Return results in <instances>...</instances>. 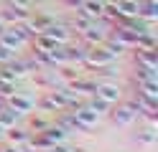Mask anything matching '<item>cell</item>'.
Instances as JSON below:
<instances>
[{
  "label": "cell",
  "mask_w": 158,
  "mask_h": 152,
  "mask_svg": "<svg viewBox=\"0 0 158 152\" xmlns=\"http://www.w3.org/2000/svg\"><path fill=\"white\" fill-rule=\"evenodd\" d=\"M110 114V119L115 122L117 127H130V124H135L138 119H140V111H138V107H135V101L130 99V101H117V104H112V109L107 111Z\"/></svg>",
  "instance_id": "obj_1"
},
{
  "label": "cell",
  "mask_w": 158,
  "mask_h": 152,
  "mask_svg": "<svg viewBox=\"0 0 158 152\" xmlns=\"http://www.w3.org/2000/svg\"><path fill=\"white\" fill-rule=\"evenodd\" d=\"M110 64H115V58L107 53V51L102 48V46H89L84 51V58H82V66L84 68H105V66H110Z\"/></svg>",
  "instance_id": "obj_2"
},
{
  "label": "cell",
  "mask_w": 158,
  "mask_h": 152,
  "mask_svg": "<svg viewBox=\"0 0 158 152\" xmlns=\"http://www.w3.org/2000/svg\"><path fill=\"white\" fill-rule=\"evenodd\" d=\"M69 111H72V114H74V119L79 122V127H82L84 132H89V129H94L97 124H100V111H94L89 104H87V101H82V104H79V107H74V109H69Z\"/></svg>",
  "instance_id": "obj_3"
},
{
  "label": "cell",
  "mask_w": 158,
  "mask_h": 152,
  "mask_svg": "<svg viewBox=\"0 0 158 152\" xmlns=\"http://www.w3.org/2000/svg\"><path fill=\"white\" fill-rule=\"evenodd\" d=\"M92 96H100L107 104H117L123 99V89H120L117 81H97V89H94Z\"/></svg>",
  "instance_id": "obj_4"
},
{
  "label": "cell",
  "mask_w": 158,
  "mask_h": 152,
  "mask_svg": "<svg viewBox=\"0 0 158 152\" xmlns=\"http://www.w3.org/2000/svg\"><path fill=\"white\" fill-rule=\"evenodd\" d=\"M8 107H10L13 111H18L21 117H26V114H31V111L36 109V99L31 96V94H26V91H15V94L5 101Z\"/></svg>",
  "instance_id": "obj_5"
},
{
  "label": "cell",
  "mask_w": 158,
  "mask_h": 152,
  "mask_svg": "<svg viewBox=\"0 0 158 152\" xmlns=\"http://www.w3.org/2000/svg\"><path fill=\"white\" fill-rule=\"evenodd\" d=\"M0 43L8 46V48H13V51H21V48L28 43V36H26L18 25H8L3 33H0Z\"/></svg>",
  "instance_id": "obj_6"
},
{
  "label": "cell",
  "mask_w": 158,
  "mask_h": 152,
  "mask_svg": "<svg viewBox=\"0 0 158 152\" xmlns=\"http://www.w3.org/2000/svg\"><path fill=\"white\" fill-rule=\"evenodd\" d=\"M107 36H110V33H107V30L100 25V20H94V23H92V28H87L79 38H82V43L89 48V46H102V41H105Z\"/></svg>",
  "instance_id": "obj_7"
},
{
  "label": "cell",
  "mask_w": 158,
  "mask_h": 152,
  "mask_svg": "<svg viewBox=\"0 0 158 152\" xmlns=\"http://www.w3.org/2000/svg\"><path fill=\"white\" fill-rule=\"evenodd\" d=\"M79 15L89 18V20H102L105 15V0H82V5L77 8Z\"/></svg>",
  "instance_id": "obj_8"
},
{
  "label": "cell",
  "mask_w": 158,
  "mask_h": 152,
  "mask_svg": "<svg viewBox=\"0 0 158 152\" xmlns=\"http://www.w3.org/2000/svg\"><path fill=\"white\" fill-rule=\"evenodd\" d=\"M74 91V94H79L82 99H89L94 94V89H97V81L94 79H87V76H77L74 81H69V84H64Z\"/></svg>",
  "instance_id": "obj_9"
},
{
  "label": "cell",
  "mask_w": 158,
  "mask_h": 152,
  "mask_svg": "<svg viewBox=\"0 0 158 152\" xmlns=\"http://www.w3.org/2000/svg\"><path fill=\"white\" fill-rule=\"evenodd\" d=\"M44 33H46V36H51L59 46H64V43H69V41L74 38V33H72V28H69V23H59V20H54V23L48 25Z\"/></svg>",
  "instance_id": "obj_10"
},
{
  "label": "cell",
  "mask_w": 158,
  "mask_h": 152,
  "mask_svg": "<svg viewBox=\"0 0 158 152\" xmlns=\"http://www.w3.org/2000/svg\"><path fill=\"white\" fill-rule=\"evenodd\" d=\"M36 107L41 109V111H46V114H56V111H61V109H64L54 89H51V91H44V94L36 99Z\"/></svg>",
  "instance_id": "obj_11"
},
{
  "label": "cell",
  "mask_w": 158,
  "mask_h": 152,
  "mask_svg": "<svg viewBox=\"0 0 158 152\" xmlns=\"http://www.w3.org/2000/svg\"><path fill=\"white\" fill-rule=\"evenodd\" d=\"M31 48L36 51V53H51V51H56L59 48V43L51 38V36H46V33H38V36H33L31 41Z\"/></svg>",
  "instance_id": "obj_12"
},
{
  "label": "cell",
  "mask_w": 158,
  "mask_h": 152,
  "mask_svg": "<svg viewBox=\"0 0 158 152\" xmlns=\"http://www.w3.org/2000/svg\"><path fill=\"white\" fill-rule=\"evenodd\" d=\"M135 51V66H143V68H158V53L156 51H145V48H133Z\"/></svg>",
  "instance_id": "obj_13"
},
{
  "label": "cell",
  "mask_w": 158,
  "mask_h": 152,
  "mask_svg": "<svg viewBox=\"0 0 158 152\" xmlns=\"http://www.w3.org/2000/svg\"><path fill=\"white\" fill-rule=\"evenodd\" d=\"M54 122V114H46V111H36V114H31V122H28V132L31 134H36V132H44L48 124Z\"/></svg>",
  "instance_id": "obj_14"
},
{
  "label": "cell",
  "mask_w": 158,
  "mask_h": 152,
  "mask_svg": "<svg viewBox=\"0 0 158 152\" xmlns=\"http://www.w3.org/2000/svg\"><path fill=\"white\" fill-rule=\"evenodd\" d=\"M135 142H138L140 147H145V150H153V147L158 145V132H156V127H151V124L143 127V129L135 134Z\"/></svg>",
  "instance_id": "obj_15"
},
{
  "label": "cell",
  "mask_w": 158,
  "mask_h": 152,
  "mask_svg": "<svg viewBox=\"0 0 158 152\" xmlns=\"http://www.w3.org/2000/svg\"><path fill=\"white\" fill-rule=\"evenodd\" d=\"M31 13H26V10H15V8H3L0 10V23H5V25H18L21 20H26Z\"/></svg>",
  "instance_id": "obj_16"
},
{
  "label": "cell",
  "mask_w": 158,
  "mask_h": 152,
  "mask_svg": "<svg viewBox=\"0 0 158 152\" xmlns=\"http://www.w3.org/2000/svg\"><path fill=\"white\" fill-rule=\"evenodd\" d=\"M38 134H44L48 142H51V145H61V142H66V134H69V132H64L61 127L56 124V122H51V124H48L44 132H38Z\"/></svg>",
  "instance_id": "obj_17"
},
{
  "label": "cell",
  "mask_w": 158,
  "mask_h": 152,
  "mask_svg": "<svg viewBox=\"0 0 158 152\" xmlns=\"http://www.w3.org/2000/svg\"><path fill=\"white\" fill-rule=\"evenodd\" d=\"M3 134H5V139L10 142V145H18V147H21L23 142L31 137V132H28L26 127H18V124H15V127H10V129H5Z\"/></svg>",
  "instance_id": "obj_18"
},
{
  "label": "cell",
  "mask_w": 158,
  "mask_h": 152,
  "mask_svg": "<svg viewBox=\"0 0 158 152\" xmlns=\"http://www.w3.org/2000/svg\"><path fill=\"white\" fill-rule=\"evenodd\" d=\"M135 91L145 99L158 101V81H135Z\"/></svg>",
  "instance_id": "obj_19"
},
{
  "label": "cell",
  "mask_w": 158,
  "mask_h": 152,
  "mask_svg": "<svg viewBox=\"0 0 158 152\" xmlns=\"http://www.w3.org/2000/svg\"><path fill=\"white\" fill-rule=\"evenodd\" d=\"M18 119H21V114H18V111H13L10 107H8L5 104V109L3 111H0V129H10V127H15L18 124Z\"/></svg>",
  "instance_id": "obj_20"
},
{
  "label": "cell",
  "mask_w": 158,
  "mask_h": 152,
  "mask_svg": "<svg viewBox=\"0 0 158 152\" xmlns=\"http://www.w3.org/2000/svg\"><path fill=\"white\" fill-rule=\"evenodd\" d=\"M135 81H158V68L135 66Z\"/></svg>",
  "instance_id": "obj_21"
},
{
  "label": "cell",
  "mask_w": 158,
  "mask_h": 152,
  "mask_svg": "<svg viewBox=\"0 0 158 152\" xmlns=\"http://www.w3.org/2000/svg\"><path fill=\"white\" fill-rule=\"evenodd\" d=\"M31 18H33V23H36V28H38V33H44V30H46V28L56 20V18L46 15V13H36V15H31Z\"/></svg>",
  "instance_id": "obj_22"
},
{
  "label": "cell",
  "mask_w": 158,
  "mask_h": 152,
  "mask_svg": "<svg viewBox=\"0 0 158 152\" xmlns=\"http://www.w3.org/2000/svg\"><path fill=\"white\" fill-rule=\"evenodd\" d=\"M13 58H18V51H13V48H8V46L0 43V66H3V64H10Z\"/></svg>",
  "instance_id": "obj_23"
},
{
  "label": "cell",
  "mask_w": 158,
  "mask_h": 152,
  "mask_svg": "<svg viewBox=\"0 0 158 152\" xmlns=\"http://www.w3.org/2000/svg\"><path fill=\"white\" fill-rule=\"evenodd\" d=\"M8 8H15V10H26V13H31L33 8V0H5Z\"/></svg>",
  "instance_id": "obj_24"
},
{
  "label": "cell",
  "mask_w": 158,
  "mask_h": 152,
  "mask_svg": "<svg viewBox=\"0 0 158 152\" xmlns=\"http://www.w3.org/2000/svg\"><path fill=\"white\" fill-rule=\"evenodd\" d=\"M15 91H18V84H0V99H10L13 94H15Z\"/></svg>",
  "instance_id": "obj_25"
},
{
  "label": "cell",
  "mask_w": 158,
  "mask_h": 152,
  "mask_svg": "<svg viewBox=\"0 0 158 152\" xmlns=\"http://www.w3.org/2000/svg\"><path fill=\"white\" fill-rule=\"evenodd\" d=\"M0 152H23V147L10 145V142H3V145H0Z\"/></svg>",
  "instance_id": "obj_26"
},
{
  "label": "cell",
  "mask_w": 158,
  "mask_h": 152,
  "mask_svg": "<svg viewBox=\"0 0 158 152\" xmlns=\"http://www.w3.org/2000/svg\"><path fill=\"white\" fill-rule=\"evenodd\" d=\"M64 3H66L69 8H74V10H77L79 5H82V0H64Z\"/></svg>",
  "instance_id": "obj_27"
},
{
  "label": "cell",
  "mask_w": 158,
  "mask_h": 152,
  "mask_svg": "<svg viewBox=\"0 0 158 152\" xmlns=\"http://www.w3.org/2000/svg\"><path fill=\"white\" fill-rule=\"evenodd\" d=\"M33 3H36V0H33ZM41 3H46V0H41Z\"/></svg>",
  "instance_id": "obj_28"
}]
</instances>
